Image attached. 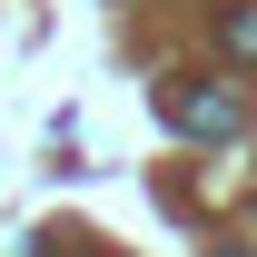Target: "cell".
Here are the masks:
<instances>
[{
  "mask_svg": "<svg viewBox=\"0 0 257 257\" xmlns=\"http://www.w3.org/2000/svg\"><path fill=\"white\" fill-rule=\"evenodd\" d=\"M159 109H168V128H188V139H237V79H178Z\"/></svg>",
  "mask_w": 257,
  "mask_h": 257,
  "instance_id": "1",
  "label": "cell"
},
{
  "mask_svg": "<svg viewBox=\"0 0 257 257\" xmlns=\"http://www.w3.org/2000/svg\"><path fill=\"white\" fill-rule=\"evenodd\" d=\"M227 50H237V60H257V10H227Z\"/></svg>",
  "mask_w": 257,
  "mask_h": 257,
  "instance_id": "2",
  "label": "cell"
},
{
  "mask_svg": "<svg viewBox=\"0 0 257 257\" xmlns=\"http://www.w3.org/2000/svg\"><path fill=\"white\" fill-rule=\"evenodd\" d=\"M218 257H247V247H218Z\"/></svg>",
  "mask_w": 257,
  "mask_h": 257,
  "instance_id": "3",
  "label": "cell"
}]
</instances>
